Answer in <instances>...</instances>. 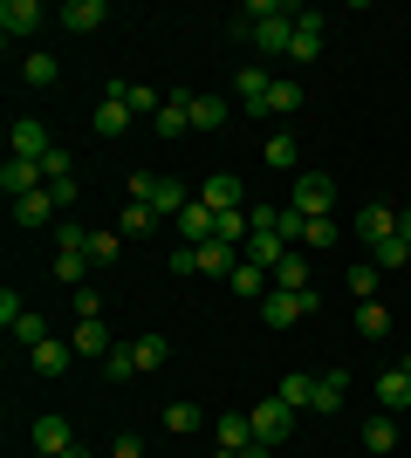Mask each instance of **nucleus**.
Wrapping results in <instances>:
<instances>
[{"mask_svg":"<svg viewBox=\"0 0 411 458\" xmlns=\"http://www.w3.org/2000/svg\"><path fill=\"white\" fill-rule=\"evenodd\" d=\"M295 21H302V7H288V0H281V14H268V21H234V41H254L261 55H288Z\"/></svg>","mask_w":411,"mask_h":458,"instance_id":"f257e3e1","label":"nucleus"},{"mask_svg":"<svg viewBox=\"0 0 411 458\" xmlns=\"http://www.w3.org/2000/svg\"><path fill=\"white\" fill-rule=\"evenodd\" d=\"M295 157H302V144H295L288 131H274L268 137V165H274V172H295Z\"/></svg>","mask_w":411,"mask_h":458,"instance_id":"4c0bfd02","label":"nucleus"},{"mask_svg":"<svg viewBox=\"0 0 411 458\" xmlns=\"http://www.w3.org/2000/svg\"><path fill=\"white\" fill-rule=\"evenodd\" d=\"M234 89H240V110H247V116H268V89H274V76L261 69V62L234 69Z\"/></svg>","mask_w":411,"mask_h":458,"instance_id":"423d86ee","label":"nucleus"},{"mask_svg":"<svg viewBox=\"0 0 411 458\" xmlns=\"http://www.w3.org/2000/svg\"><path fill=\"white\" fill-rule=\"evenodd\" d=\"M227 123V96H193V131H219Z\"/></svg>","mask_w":411,"mask_h":458,"instance_id":"473e14b6","label":"nucleus"},{"mask_svg":"<svg viewBox=\"0 0 411 458\" xmlns=\"http://www.w3.org/2000/svg\"><path fill=\"white\" fill-rule=\"evenodd\" d=\"M234 267H240V247H227V240H206V247H199V274L234 281Z\"/></svg>","mask_w":411,"mask_h":458,"instance_id":"aec40b11","label":"nucleus"},{"mask_svg":"<svg viewBox=\"0 0 411 458\" xmlns=\"http://www.w3.org/2000/svg\"><path fill=\"white\" fill-rule=\"evenodd\" d=\"M274 397H281V403H295V411H309V397H315V369H288Z\"/></svg>","mask_w":411,"mask_h":458,"instance_id":"a878e982","label":"nucleus"},{"mask_svg":"<svg viewBox=\"0 0 411 458\" xmlns=\"http://www.w3.org/2000/svg\"><path fill=\"white\" fill-rule=\"evenodd\" d=\"M56 76H62V69H56V55H48V48H35V55L21 62V82H28V89H48Z\"/></svg>","mask_w":411,"mask_h":458,"instance_id":"c756f323","label":"nucleus"},{"mask_svg":"<svg viewBox=\"0 0 411 458\" xmlns=\"http://www.w3.org/2000/svg\"><path fill=\"white\" fill-rule=\"evenodd\" d=\"M56 240H62V247H90V233H82L76 219H62V226H56Z\"/></svg>","mask_w":411,"mask_h":458,"instance_id":"3c124183","label":"nucleus"},{"mask_svg":"<svg viewBox=\"0 0 411 458\" xmlns=\"http://www.w3.org/2000/svg\"><path fill=\"white\" fill-rule=\"evenodd\" d=\"M35 458H62V452H35Z\"/></svg>","mask_w":411,"mask_h":458,"instance_id":"13d9d810","label":"nucleus"},{"mask_svg":"<svg viewBox=\"0 0 411 458\" xmlns=\"http://www.w3.org/2000/svg\"><path fill=\"white\" fill-rule=\"evenodd\" d=\"M315 55H322V14H315V7H302L295 41H288V62H315Z\"/></svg>","mask_w":411,"mask_h":458,"instance_id":"9d476101","label":"nucleus"},{"mask_svg":"<svg viewBox=\"0 0 411 458\" xmlns=\"http://www.w3.org/2000/svg\"><path fill=\"white\" fill-rule=\"evenodd\" d=\"M219 458H240V452H219Z\"/></svg>","mask_w":411,"mask_h":458,"instance_id":"bf43d9fd","label":"nucleus"},{"mask_svg":"<svg viewBox=\"0 0 411 458\" xmlns=\"http://www.w3.org/2000/svg\"><path fill=\"white\" fill-rule=\"evenodd\" d=\"M69 349H76V356H110V349H117V343H110V328H103V322H76V335H69Z\"/></svg>","mask_w":411,"mask_h":458,"instance_id":"5701e85b","label":"nucleus"},{"mask_svg":"<svg viewBox=\"0 0 411 458\" xmlns=\"http://www.w3.org/2000/svg\"><path fill=\"white\" fill-rule=\"evenodd\" d=\"M56 199H48V191H28V199H14V219L21 226H48V219H56Z\"/></svg>","mask_w":411,"mask_h":458,"instance_id":"393cba45","label":"nucleus"},{"mask_svg":"<svg viewBox=\"0 0 411 458\" xmlns=\"http://www.w3.org/2000/svg\"><path fill=\"white\" fill-rule=\"evenodd\" d=\"M137 199V206H151L158 219H178V212L193 206V199H185V185H178V178H158V172H137L131 185H124Z\"/></svg>","mask_w":411,"mask_h":458,"instance_id":"f03ea898","label":"nucleus"},{"mask_svg":"<svg viewBox=\"0 0 411 458\" xmlns=\"http://www.w3.org/2000/svg\"><path fill=\"white\" fill-rule=\"evenodd\" d=\"M274 287H281V294H309V260H302V253H288V260L274 267Z\"/></svg>","mask_w":411,"mask_h":458,"instance_id":"7c9ffc66","label":"nucleus"},{"mask_svg":"<svg viewBox=\"0 0 411 458\" xmlns=\"http://www.w3.org/2000/svg\"><path fill=\"white\" fill-rule=\"evenodd\" d=\"M69 363H76V349H69V343H56V335H48V343L35 349V369H41V377H62Z\"/></svg>","mask_w":411,"mask_h":458,"instance_id":"2f4dec72","label":"nucleus"},{"mask_svg":"<svg viewBox=\"0 0 411 458\" xmlns=\"http://www.w3.org/2000/svg\"><path fill=\"white\" fill-rule=\"evenodd\" d=\"M28 445H35V452H69V418H56V411H41L35 424H28Z\"/></svg>","mask_w":411,"mask_h":458,"instance_id":"9b49d317","label":"nucleus"},{"mask_svg":"<svg viewBox=\"0 0 411 458\" xmlns=\"http://www.w3.org/2000/svg\"><path fill=\"white\" fill-rule=\"evenodd\" d=\"M90 267H97V260H90V247H62V253H56V281L69 287V294H76V287H90Z\"/></svg>","mask_w":411,"mask_h":458,"instance_id":"4468645a","label":"nucleus"},{"mask_svg":"<svg viewBox=\"0 0 411 458\" xmlns=\"http://www.w3.org/2000/svg\"><path fill=\"white\" fill-rule=\"evenodd\" d=\"M90 260H97V267H103V260H117V233H90Z\"/></svg>","mask_w":411,"mask_h":458,"instance_id":"a18cd8bd","label":"nucleus"},{"mask_svg":"<svg viewBox=\"0 0 411 458\" xmlns=\"http://www.w3.org/2000/svg\"><path fill=\"white\" fill-rule=\"evenodd\" d=\"M41 172H48V185H62V178H76V172H69V151H48V157H41Z\"/></svg>","mask_w":411,"mask_h":458,"instance_id":"49530a36","label":"nucleus"},{"mask_svg":"<svg viewBox=\"0 0 411 458\" xmlns=\"http://www.w3.org/2000/svg\"><path fill=\"white\" fill-rule=\"evenodd\" d=\"M41 28V0H0V35L7 41H28Z\"/></svg>","mask_w":411,"mask_h":458,"instance_id":"6e6552de","label":"nucleus"},{"mask_svg":"<svg viewBox=\"0 0 411 458\" xmlns=\"http://www.w3.org/2000/svg\"><path fill=\"white\" fill-rule=\"evenodd\" d=\"M377 403H384V411H405L411 403V377L405 369H384V377H377Z\"/></svg>","mask_w":411,"mask_h":458,"instance_id":"bb28decb","label":"nucleus"},{"mask_svg":"<svg viewBox=\"0 0 411 458\" xmlns=\"http://www.w3.org/2000/svg\"><path fill=\"white\" fill-rule=\"evenodd\" d=\"M343 390H350V377H343V369H315V397H309V411H322V418H330V411H343Z\"/></svg>","mask_w":411,"mask_h":458,"instance_id":"2eb2a0df","label":"nucleus"},{"mask_svg":"<svg viewBox=\"0 0 411 458\" xmlns=\"http://www.w3.org/2000/svg\"><path fill=\"white\" fill-rule=\"evenodd\" d=\"M172 274H178V281H185V274H199V247H178V253H172Z\"/></svg>","mask_w":411,"mask_h":458,"instance_id":"09e8293b","label":"nucleus"},{"mask_svg":"<svg viewBox=\"0 0 411 458\" xmlns=\"http://www.w3.org/2000/svg\"><path fill=\"white\" fill-rule=\"evenodd\" d=\"M302 110V82L295 76H274V89H268V116H295Z\"/></svg>","mask_w":411,"mask_h":458,"instance_id":"cd10ccee","label":"nucleus"},{"mask_svg":"<svg viewBox=\"0 0 411 458\" xmlns=\"http://www.w3.org/2000/svg\"><path fill=\"white\" fill-rule=\"evenodd\" d=\"M274 233H281V240H288V247H295V240H309V219H302V212H295V206H281V219H274Z\"/></svg>","mask_w":411,"mask_h":458,"instance_id":"a19ab883","label":"nucleus"},{"mask_svg":"<svg viewBox=\"0 0 411 458\" xmlns=\"http://www.w3.org/2000/svg\"><path fill=\"white\" fill-rule=\"evenodd\" d=\"M364 452H398V418H371L364 424Z\"/></svg>","mask_w":411,"mask_h":458,"instance_id":"c9c22d12","label":"nucleus"},{"mask_svg":"<svg viewBox=\"0 0 411 458\" xmlns=\"http://www.w3.org/2000/svg\"><path fill=\"white\" fill-rule=\"evenodd\" d=\"M21 315H28V308H21V294H14V287H7V294H0V322L14 328V322H21Z\"/></svg>","mask_w":411,"mask_h":458,"instance_id":"8fccbe9b","label":"nucleus"},{"mask_svg":"<svg viewBox=\"0 0 411 458\" xmlns=\"http://www.w3.org/2000/svg\"><path fill=\"white\" fill-rule=\"evenodd\" d=\"M213 431H219V452H247V445H254V418H247V411H219Z\"/></svg>","mask_w":411,"mask_h":458,"instance_id":"f8f14e48","label":"nucleus"},{"mask_svg":"<svg viewBox=\"0 0 411 458\" xmlns=\"http://www.w3.org/2000/svg\"><path fill=\"white\" fill-rule=\"evenodd\" d=\"M103 21H110L103 0H69V7H62V28H69V35H90V28H103Z\"/></svg>","mask_w":411,"mask_h":458,"instance_id":"6ab92c4d","label":"nucleus"},{"mask_svg":"<svg viewBox=\"0 0 411 458\" xmlns=\"http://www.w3.org/2000/svg\"><path fill=\"white\" fill-rule=\"evenodd\" d=\"M247 418H254V438H261V445H268V452H274V445L288 438V424H295V403L268 397V403H254V411H247Z\"/></svg>","mask_w":411,"mask_h":458,"instance_id":"39448f33","label":"nucleus"},{"mask_svg":"<svg viewBox=\"0 0 411 458\" xmlns=\"http://www.w3.org/2000/svg\"><path fill=\"white\" fill-rule=\"evenodd\" d=\"M110 458H144V445H137V438H117V452H110Z\"/></svg>","mask_w":411,"mask_h":458,"instance_id":"603ef678","label":"nucleus"},{"mask_svg":"<svg viewBox=\"0 0 411 458\" xmlns=\"http://www.w3.org/2000/svg\"><path fill=\"white\" fill-rule=\"evenodd\" d=\"M158 418H165V431H172V438H185V431H199V424H206V411H199V403H165Z\"/></svg>","mask_w":411,"mask_h":458,"instance_id":"c85d7f7f","label":"nucleus"},{"mask_svg":"<svg viewBox=\"0 0 411 458\" xmlns=\"http://www.w3.org/2000/svg\"><path fill=\"white\" fill-rule=\"evenodd\" d=\"M391 233H398L391 206H377V199H371V206H356V240H371V247H377V240H391Z\"/></svg>","mask_w":411,"mask_h":458,"instance_id":"ddd939ff","label":"nucleus"},{"mask_svg":"<svg viewBox=\"0 0 411 458\" xmlns=\"http://www.w3.org/2000/svg\"><path fill=\"white\" fill-rule=\"evenodd\" d=\"M199 206H213V212H247V206H240V178H206V185H199Z\"/></svg>","mask_w":411,"mask_h":458,"instance_id":"4be33fe9","label":"nucleus"},{"mask_svg":"<svg viewBox=\"0 0 411 458\" xmlns=\"http://www.w3.org/2000/svg\"><path fill=\"white\" fill-rule=\"evenodd\" d=\"M288 206L302 212V219H330V212H336V178L330 172H302L295 191H288Z\"/></svg>","mask_w":411,"mask_h":458,"instance_id":"7ed1b4c3","label":"nucleus"},{"mask_svg":"<svg viewBox=\"0 0 411 458\" xmlns=\"http://www.w3.org/2000/svg\"><path fill=\"white\" fill-rule=\"evenodd\" d=\"M151 131H158V137H172V144H178L185 131H193V89L165 96V110H158V123H151Z\"/></svg>","mask_w":411,"mask_h":458,"instance_id":"1a4fd4ad","label":"nucleus"},{"mask_svg":"<svg viewBox=\"0 0 411 458\" xmlns=\"http://www.w3.org/2000/svg\"><path fill=\"white\" fill-rule=\"evenodd\" d=\"M398 369H405V377H411V349H405V356H398Z\"/></svg>","mask_w":411,"mask_h":458,"instance_id":"4d7b16f0","label":"nucleus"},{"mask_svg":"<svg viewBox=\"0 0 411 458\" xmlns=\"http://www.w3.org/2000/svg\"><path fill=\"white\" fill-rule=\"evenodd\" d=\"M7 335H14V343H21V349H41V343H48V322H41L35 308H28V315H21V322H14V328H7Z\"/></svg>","mask_w":411,"mask_h":458,"instance_id":"e433bc0d","label":"nucleus"},{"mask_svg":"<svg viewBox=\"0 0 411 458\" xmlns=\"http://www.w3.org/2000/svg\"><path fill=\"white\" fill-rule=\"evenodd\" d=\"M343 281H350V294H364V301H377V267H371V260H364V267H350V274H343Z\"/></svg>","mask_w":411,"mask_h":458,"instance_id":"37998d69","label":"nucleus"},{"mask_svg":"<svg viewBox=\"0 0 411 458\" xmlns=\"http://www.w3.org/2000/svg\"><path fill=\"white\" fill-rule=\"evenodd\" d=\"M356 335H364V343H384V335H391V308L364 301V308H356Z\"/></svg>","mask_w":411,"mask_h":458,"instance_id":"b1692460","label":"nucleus"},{"mask_svg":"<svg viewBox=\"0 0 411 458\" xmlns=\"http://www.w3.org/2000/svg\"><path fill=\"white\" fill-rule=\"evenodd\" d=\"M0 191H7V199L48 191V172H41V157H14V151H7V165H0Z\"/></svg>","mask_w":411,"mask_h":458,"instance_id":"20e7f679","label":"nucleus"},{"mask_svg":"<svg viewBox=\"0 0 411 458\" xmlns=\"http://www.w3.org/2000/svg\"><path fill=\"white\" fill-rule=\"evenodd\" d=\"M131 356H137V369H165L172 343H165V335H137V343H131Z\"/></svg>","mask_w":411,"mask_h":458,"instance_id":"72a5a7b5","label":"nucleus"},{"mask_svg":"<svg viewBox=\"0 0 411 458\" xmlns=\"http://www.w3.org/2000/svg\"><path fill=\"white\" fill-rule=\"evenodd\" d=\"M240 458H274V452H268V445H261V438H254V445H247V452H240Z\"/></svg>","mask_w":411,"mask_h":458,"instance_id":"5fc2aeb1","label":"nucleus"},{"mask_svg":"<svg viewBox=\"0 0 411 458\" xmlns=\"http://www.w3.org/2000/svg\"><path fill=\"white\" fill-rule=\"evenodd\" d=\"M69 301H76V322H103V294L97 287H76Z\"/></svg>","mask_w":411,"mask_h":458,"instance_id":"79ce46f5","label":"nucleus"},{"mask_svg":"<svg viewBox=\"0 0 411 458\" xmlns=\"http://www.w3.org/2000/svg\"><path fill=\"white\" fill-rule=\"evenodd\" d=\"M151 226H158V212L131 199V206H124V233H151Z\"/></svg>","mask_w":411,"mask_h":458,"instance_id":"c03bdc74","label":"nucleus"},{"mask_svg":"<svg viewBox=\"0 0 411 458\" xmlns=\"http://www.w3.org/2000/svg\"><path fill=\"white\" fill-rule=\"evenodd\" d=\"M56 144H48V131H41L35 116H14V157H48Z\"/></svg>","mask_w":411,"mask_h":458,"instance_id":"412c9836","label":"nucleus"},{"mask_svg":"<svg viewBox=\"0 0 411 458\" xmlns=\"http://www.w3.org/2000/svg\"><path fill=\"white\" fill-rule=\"evenodd\" d=\"M288 253H295V247H288V240H281V233H254L240 260H254V267H268V274H274V267H281V260H288Z\"/></svg>","mask_w":411,"mask_h":458,"instance_id":"f3484780","label":"nucleus"},{"mask_svg":"<svg viewBox=\"0 0 411 458\" xmlns=\"http://www.w3.org/2000/svg\"><path fill=\"white\" fill-rule=\"evenodd\" d=\"M103 377H110V383L137 377V356H131V343H117V349H110V356H103Z\"/></svg>","mask_w":411,"mask_h":458,"instance_id":"ea45409f","label":"nucleus"},{"mask_svg":"<svg viewBox=\"0 0 411 458\" xmlns=\"http://www.w3.org/2000/svg\"><path fill=\"white\" fill-rule=\"evenodd\" d=\"M405 260H411V247H405V240H398V233H391V240H377V247H371V267H377V274H384V267H405Z\"/></svg>","mask_w":411,"mask_h":458,"instance_id":"58836bf2","label":"nucleus"},{"mask_svg":"<svg viewBox=\"0 0 411 458\" xmlns=\"http://www.w3.org/2000/svg\"><path fill=\"white\" fill-rule=\"evenodd\" d=\"M309 308H315V294H281V287H274L268 301H261V322H268V328H295Z\"/></svg>","mask_w":411,"mask_h":458,"instance_id":"0eeeda50","label":"nucleus"},{"mask_svg":"<svg viewBox=\"0 0 411 458\" xmlns=\"http://www.w3.org/2000/svg\"><path fill=\"white\" fill-rule=\"evenodd\" d=\"M62 458H90V452H82V445H69V452H62Z\"/></svg>","mask_w":411,"mask_h":458,"instance_id":"6e6d98bb","label":"nucleus"},{"mask_svg":"<svg viewBox=\"0 0 411 458\" xmlns=\"http://www.w3.org/2000/svg\"><path fill=\"white\" fill-rule=\"evenodd\" d=\"M398 240H405V247H411V206L398 212Z\"/></svg>","mask_w":411,"mask_h":458,"instance_id":"864d4df0","label":"nucleus"},{"mask_svg":"<svg viewBox=\"0 0 411 458\" xmlns=\"http://www.w3.org/2000/svg\"><path fill=\"white\" fill-rule=\"evenodd\" d=\"M90 131H97V137H124V131H131V103H124V96H103L97 116H90Z\"/></svg>","mask_w":411,"mask_h":458,"instance_id":"dca6fc26","label":"nucleus"},{"mask_svg":"<svg viewBox=\"0 0 411 458\" xmlns=\"http://www.w3.org/2000/svg\"><path fill=\"white\" fill-rule=\"evenodd\" d=\"M178 233H185L193 247H206V240H213V233H219V212H213V206H199V199H193V206L178 212Z\"/></svg>","mask_w":411,"mask_h":458,"instance_id":"a211bd4d","label":"nucleus"},{"mask_svg":"<svg viewBox=\"0 0 411 458\" xmlns=\"http://www.w3.org/2000/svg\"><path fill=\"white\" fill-rule=\"evenodd\" d=\"M336 240V219H309V240H302V247H330Z\"/></svg>","mask_w":411,"mask_h":458,"instance_id":"de8ad7c7","label":"nucleus"},{"mask_svg":"<svg viewBox=\"0 0 411 458\" xmlns=\"http://www.w3.org/2000/svg\"><path fill=\"white\" fill-rule=\"evenodd\" d=\"M268 281H274V274L254 267V260H240V267H234V294H261V301H268Z\"/></svg>","mask_w":411,"mask_h":458,"instance_id":"f704fd0d","label":"nucleus"}]
</instances>
